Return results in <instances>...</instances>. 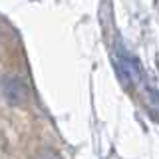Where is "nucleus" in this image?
Returning a JSON list of instances; mask_svg holds the SVG:
<instances>
[{"label": "nucleus", "instance_id": "nucleus-1", "mask_svg": "<svg viewBox=\"0 0 159 159\" xmlns=\"http://www.w3.org/2000/svg\"><path fill=\"white\" fill-rule=\"evenodd\" d=\"M0 89H2V98L6 99V103H10V106H24L30 99L28 86L16 76L4 78L2 84H0Z\"/></svg>", "mask_w": 159, "mask_h": 159}]
</instances>
